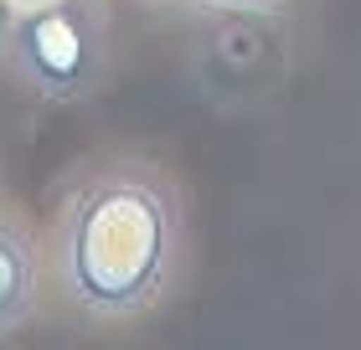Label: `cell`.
Here are the masks:
<instances>
[{
    "instance_id": "obj_3",
    "label": "cell",
    "mask_w": 361,
    "mask_h": 350,
    "mask_svg": "<svg viewBox=\"0 0 361 350\" xmlns=\"http://www.w3.org/2000/svg\"><path fill=\"white\" fill-rule=\"evenodd\" d=\"M42 309V263L21 227L0 222V335L21 330Z\"/></svg>"
},
{
    "instance_id": "obj_4",
    "label": "cell",
    "mask_w": 361,
    "mask_h": 350,
    "mask_svg": "<svg viewBox=\"0 0 361 350\" xmlns=\"http://www.w3.org/2000/svg\"><path fill=\"white\" fill-rule=\"evenodd\" d=\"M212 11H279L284 0H202Z\"/></svg>"
},
{
    "instance_id": "obj_5",
    "label": "cell",
    "mask_w": 361,
    "mask_h": 350,
    "mask_svg": "<svg viewBox=\"0 0 361 350\" xmlns=\"http://www.w3.org/2000/svg\"><path fill=\"white\" fill-rule=\"evenodd\" d=\"M160 6H180V0H160Z\"/></svg>"
},
{
    "instance_id": "obj_1",
    "label": "cell",
    "mask_w": 361,
    "mask_h": 350,
    "mask_svg": "<svg viewBox=\"0 0 361 350\" xmlns=\"http://www.w3.org/2000/svg\"><path fill=\"white\" fill-rule=\"evenodd\" d=\"M176 263L180 201L155 165L98 160L73 175L52 227V273L83 320H140L166 299Z\"/></svg>"
},
{
    "instance_id": "obj_2",
    "label": "cell",
    "mask_w": 361,
    "mask_h": 350,
    "mask_svg": "<svg viewBox=\"0 0 361 350\" xmlns=\"http://www.w3.org/2000/svg\"><path fill=\"white\" fill-rule=\"evenodd\" d=\"M6 57L26 88H37L42 98H57V104H73V98L93 93V82L109 62L104 21L88 0L37 6L11 26Z\"/></svg>"
}]
</instances>
